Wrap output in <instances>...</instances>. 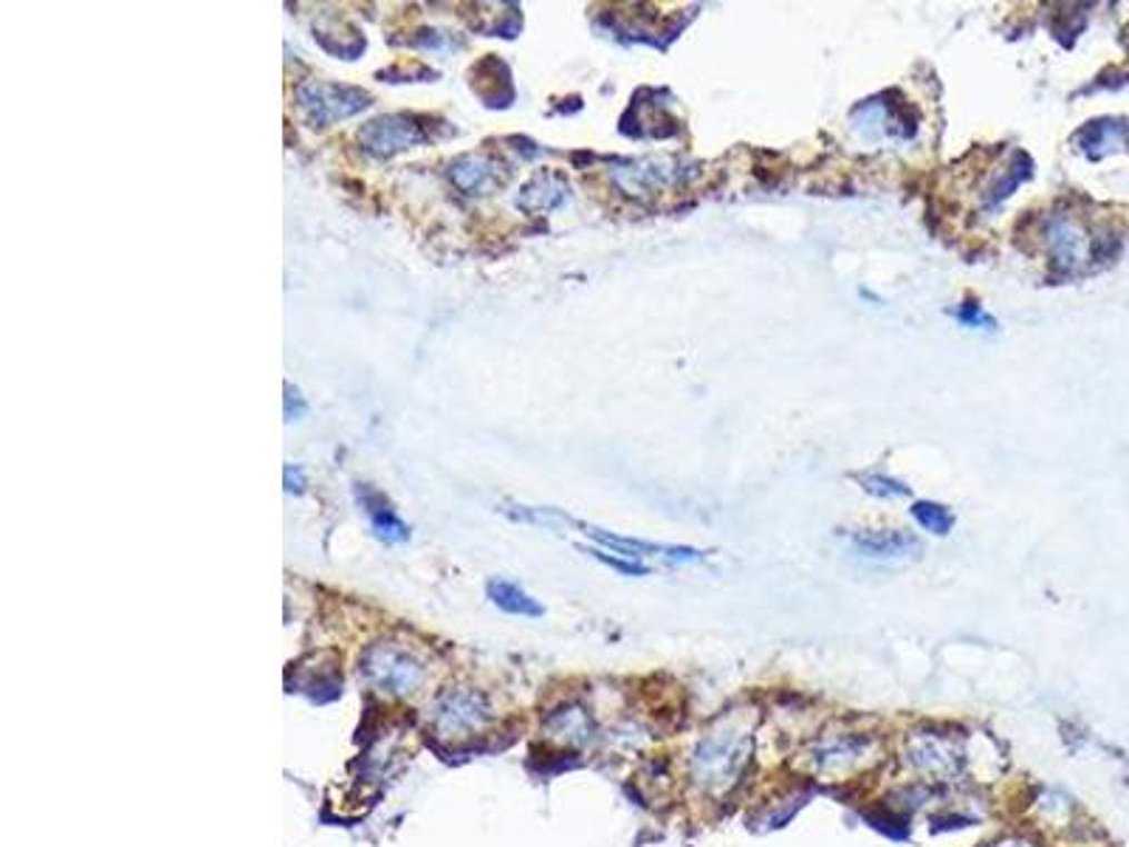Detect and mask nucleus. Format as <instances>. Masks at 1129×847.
I'll return each instance as SVG.
<instances>
[{
  "instance_id": "f03ea898",
  "label": "nucleus",
  "mask_w": 1129,
  "mask_h": 847,
  "mask_svg": "<svg viewBox=\"0 0 1129 847\" xmlns=\"http://www.w3.org/2000/svg\"><path fill=\"white\" fill-rule=\"evenodd\" d=\"M359 672L373 689L385 695H413L427 681V667L422 658L398 641L367 645L359 658Z\"/></svg>"
},
{
  "instance_id": "f257e3e1",
  "label": "nucleus",
  "mask_w": 1129,
  "mask_h": 847,
  "mask_svg": "<svg viewBox=\"0 0 1129 847\" xmlns=\"http://www.w3.org/2000/svg\"><path fill=\"white\" fill-rule=\"evenodd\" d=\"M754 751L751 726L740 718H723L701 737L692 757V780L709 794L726 791L743 777Z\"/></svg>"
},
{
  "instance_id": "9d476101",
  "label": "nucleus",
  "mask_w": 1129,
  "mask_h": 847,
  "mask_svg": "<svg viewBox=\"0 0 1129 847\" xmlns=\"http://www.w3.org/2000/svg\"><path fill=\"white\" fill-rule=\"evenodd\" d=\"M568 198V185L556 176V172H537L528 185L519 190L517 207L525 209L528 216H539V212H551L559 203H565Z\"/></svg>"
},
{
  "instance_id": "7ed1b4c3",
  "label": "nucleus",
  "mask_w": 1129,
  "mask_h": 847,
  "mask_svg": "<svg viewBox=\"0 0 1129 847\" xmlns=\"http://www.w3.org/2000/svg\"><path fill=\"white\" fill-rule=\"evenodd\" d=\"M294 97H297L303 117L314 128H328L370 108V93L354 86H339V82H303Z\"/></svg>"
},
{
  "instance_id": "2eb2a0df",
  "label": "nucleus",
  "mask_w": 1129,
  "mask_h": 847,
  "mask_svg": "<svg viewBox=\"0 0 1129 847\" xmlns=\"http://www.w3.org/2000/svg\"><path fill=\"white\" fill-rule=\"evenodd\" d=\"M859 484L870 491V495H879V498H907L910 495V486H903L901 480L887 478L881 472H868L859 475Z\"/></svg>"
},
{
  "instance_id": "dca6fc26",
  "label": "nucleus",
  "mask_w": 1129,
  "mask_h": 847,
  "mask_svg": "<svg viewBox=\"0 0 1129 847\" xmlns=\"http://www.w3.org/2000/svg\"><path fill=\"white\" fill-rule=\"evenodd\" d=\"M587 554H591V557H596V559H598V562H605V565H611L613 571L624 574V577H644V574H647V565H642V562H638V559H622V557H611V554H605V551H598V548H591V551H587Z\"/></svg>"
},
{
  "instance_id": "9b49d317",
  "label": "nucleus",
  "mask_w": 1129,
  "mask_h": 847,
  "mask_svg": "<svg viewBox=\"0 0 1129 847\" xmlns=\"http://www.w3.org/2000/svg\"><path fill=\"white\" fill-rule=\"evenodd\" d=\"M545 729H548L551 737L565 740V744H587V740H593L591 715L576 704L562 706V709L551 713L545 718Z\"/></svg>"
},
{
  "instance_id": "f3484780",
  "label": "nucleus",
  "mask_w": 1129,
  "mask_h": 847,
  "mask_svg": "<svg viewBox=\"0 0 1129 847\" xmlns=\"http://www.w3.org/2000/svg\"><path fill=\"white\" fill-rule=\"evenodd\" d=\"M954 317H958L965 328H986V331H994L997 328V322L991 320L989 313L977 306V302H965V306H960L958 311H954Z\"/></svg>"
},
{
  "instance_id": "f8f14e48",
  "label": "nucleus",
  "mask_w": 1129,
  "mask_h": 847,
  "mask_svg": "<svg viewBox=\"0 0 1129 847\" xmlns=\"http://www.w3.org/2000/svg\"><path fill=\"white\" fill-rule=\"evenodd\" d=\"M486 590H488V599H492V602H495L503 614L532 616V619H537V616L545 614L543 605H539L537 599H532V596L525 594L519 585L508 582V579H492Z\"/></svg>"
},
{
  "instance_id": "1a4fd4ad",
  "label": "nucleus",
  "mask_w": 1129,
  "mask_h": 847,
  "mask_svg": "<svg viewBox=\"0 0 1129 847\" xmlns=\"http://www.w3.org/2000/svg\"><path fill=\"white\" fill-rule=\"evenodd\" d=\"M850 542L870 559H907L921 551V542L907 531H859Z\"/></svg>"
},
{
  "instance_id": "6ab92c4d",
  "label": "nucleus",
  "mask_w": 1129,
  "mask_h": 847,
  "mask_svg": "<svg viewBox=\"0 0 1129 847\" xmlns=\"http://www.w3.org/2000/svg\"><path fill=\"white\" fill-rule=\"evenodd\" d=\"M283 475H286V491H303V489H306V475H303V469H299V467H291V464H288L286 472H283Z\"/></svg>"
},
{
  "instance_id": "20e7f679",
  "label": "nucleus",
  "mask_w": 1129,
  "mask_h": 847,
  "mask_svg": "<svg viewBox=\"0 0 1129 847\" xmlns=\"http://www.w3.org/2000/svg\"><path fill=\"white\" fill-rule=\"evenodd\" d=\"M429 139H433V133L424 128L422 119L404 117V113L370 119L359 130V145L376 159H390V156L404 153L409 148L427 145Z\"/></svg>"
},
{
  "instance_id": "a211bd4d",
  "label": "nucleus",
  "mask_w": 1129,
  "mask_h": 847,
  "mask_svg": "<svg viewBox=\"0 0 1129 847\" xmlns=\"http://www.w3.org/2000/svg\"><path fill=\"white\" fill-rule=\"evenodd\" d=\"M306 416V401L297 390H291V385H286V418L288 421H297V418Z\"/></svg>"
},
{
  "instance_id": "6e6552de",
  "label": "nucleus",
  "mask_w": 1129,
  "mask_h": 847,
  "mask_svg": "<svg viewBox=\"0 0 1129 847\" xmlns=\"http://www.w3.org/2000/svg\"><path fill=\"white\" fill-rule=\"evenodd\" d=\"M356 504L365 511V517L370 520V528L382 540L387 542H404L409 540V526L396 515V509L390 506V500L382 495L379 489L373 486L359 484L356 486Z\"/></svg>"
},
{
  "instance_id": "4468645a",
  "label": "nucleus",
  "mask_w": 1129,
  "mask_h": 847,
  "mask_svg": "<svg viewBox=\"0 0 1129 847\" xmlns=\"http://www.w3.org/2000/svg\"><path fill=\"white\" fill-rule=\"evenodd\" d=\"M912 517L918 520V526L927 528V531H932V535H938V537L949 535V531L954 528L952 511H949L947 506L929 504V500H918V504L912 506Z\"/></svg>"
},
{
  "instance_id": "423d86ee",
  "label": "nucleus",
  "mask_w": 1129,
  "mask_h": 847,
  "mask_svg": "<svg viewBox=\"0 0 1129 847\" xmlns=\"http://www.w3.org/2000/svg\"><path fill=\"white\" fill-rule=\"evenodd\" d=\"M508 170L501 159L486 153L460 156L449 165V181L458 187L464 196H492L497 187H503Z\"/></svg>"
},
{
  "instance_id": "39448f33",
  "label": "nucleus",
  "mask_w": 1129,
  "mask_h": 847,
  "mask_svg": "<svg viewBox=\"0 0 1129 847\" xmlns=\"http://www.w3.org/2000/svg\"><path fill=\"white\" fill-rule=\"evenodd\" d=\"M488 720V704L481 692L455 689L435 704L433 726L440 737H466L481 731Z\"/></svg>"
},
{
  "instance_id": "0eeeda50",
  "label": "nucleus",
  "mask_w": 1129,
  "mask_h": 847,
  "mask_svg": "<svg viewBox=\"0 0 1129 847\" xmlns=\"http://www.w3.org/2000/svg\"><path fill=\"white\" fill-rule=\"evenodd\" d=\"M580 528L585 531L591 540H596L598 546H605L611 548V551L622 554L624 559H638V557H664V559H672V562H701L703 554L697 551V548H686V546H661V542H644V540H635V537H618V535H607V531H602V528H593V526H582Z\"/></svg>"
},
{
  "instance_id": "ddd939ff",
  "label": "nucleus",
  "mask_w": 1129,
  "mask_h": 847,
  "mask_svg": "<svg viewBox=\"0 0 1129 847\" xmlns=\"http://www.w3.org/2000/svg\"><path fill=\"white\" fill-rule=\"evenodd\" d=\"M864 751H868V740L844 735L819 746L813 760H816V768H822V771H833V768H844L850 766V763H855L859 755H864Z\"/></svg>"
}]
</instances>
